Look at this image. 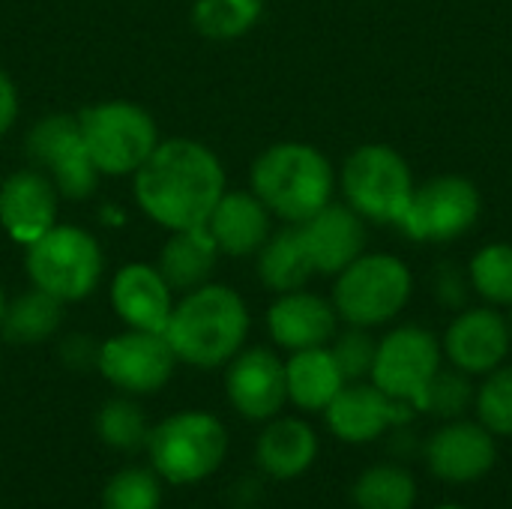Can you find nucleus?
<instances>
[{
  "label": "nucleus",
  "instance_id": "obj_27",
  "mask_svg": "<svg viewBox=\"0 0 512 509\" xmlns=\"http://www.w3.org/2000/svg\"><path fill=\"white\" fill-rule=\"evenodd\" d=\"M63 318V300L51 297L42 288H33L30 294L18 297L6 315H3V333L9 342L15 345H36L42 339H48Z\"/></svg>",
  "mask_w": 512,
  "mask_h": 509
},
{
  "label": "nucleus",
  "instance_id": "obj_4",
  "mask_svg": "<svg viewBox=\"0 0 512 509\" xmlns=\"http://www.w3.org/2000/svg\"><path fill=\"white\" fill-rule=\"evenodd\" d=\"M150 468L171 486H195L213 477L228 456V432L207 411H180L150 429Z\"/></svg>",
  "mask_w": 512,
  "mask_h": 509
},
{
  "label": "nucleus",
  "instance_id": "obj_16",
  "mask_svg": "<svg viewBox=\"0 0 512 509\" xmlns=\"http://www.w3.org/2000/svg\"><path fill=\"white\" fill-rule=\"evenodd\" d=\"M510 324L495 309H468L462 312L447 336L444 354L447 360L465 375H489L495 372L510 354Z\"/></svg>",
  "mask_w": 512,
  "mask_h": 509
},
{
  "label": "nucleus",
  "instance_id": "obj_37",
  "mask_svg": "<svg viewBox=\"0 0 512 509\" xmlns=\"http://www.w3.org/2000/svg\"><path fill=\"white\" fill-rule=\"evenodd\" d=\"M432 509H468V507H462V504H438V507H432Z\"/></svg>",
  "mask_w": 512,
  "mask_h": 509
},
{
  "label": "nucleus",
  "instance_id": "obj_2",
  "mask_svg": "<svg viewBox=\"0 0 512 509\" xmlns=\"http://www.w3.org/2000/svg\"><path fill=\"white\" fill-rule=\"evenodd\" d=\"M249 333V312L240 294L225 285H201L174 306L165 339L177 360L195 369H216L234 360Z\"/></svg>",
  "mask_w": 512,
  "mask_h": 509
},
{
  "label": "nucleus",
  "instance_id": "obj_39",
  "mask_svg": "<svg viewBox=\"0 0 512 509\" xmlns=\"http://www.w3.org/2000/svg\"><path fill=\"white\" fill-rule=\"evenodd\" d=\"M510 333H512V324H510Z\"/></svg>",
  "mask_w": 512,
  "mask_h": 509
},
{
  "label": "nucleus",
  "instance_id": "obj_32",
  "mask_svg": "<svg viewBox=\"0 0 512 509\" xmlns=\"http://www.w3.org/2000/svg\"><path fill=\"white\" fill-rule=\"evenodd\" d=\"M471 285L474 291L495 303V306H510L512 303V246L495 243L486 246L474 255L471 261Z\"/></svg>",
  "mask_w": 512,
  "mask_h": 509
},
{
  "label": "nucleus",
  "instance_id": "obj_31",
  "mask_svg": "<svg viewBox=\"0 0 512 509\" xmlns=\"http://www.w3.org/2000/svg\"><path fill=\"white\" fill-rule=\"evenodd\" d=\"M477 423L495 438H512V366H498L474 393Z\"/></svg>",
  "mask_w": 512,
  "mask_h": 509
},
{
  "label": "nucleus",
  "instance_id": "obj_10",
  "mask_svg": "<svg viewBox=\"0 0 512 509\" xmlns=\"http://www.w3.org/2000/svg\"><path fill=\"white\" fill-rule=\"evenodd\" d=\"M27 156L66 198L81 201L96 189L99 171L81 138L78 117L69 114L42 117L27 135Z\"/></svg>",
  "mask_w": 512,
  "mask_h": 509
},
{
  "label": "nucleus",
  "instance_id": "obj_12",
  "mask_svg": "<svg viewBox=\"0 0 512 509\" xmlns=\"http://www.w3.org/2000/svg\"><path fill=\"white\" fill-rule=\"evenodd\" d=\"M174 363L177 357L165 333L147 330L120 333L108 339L96 354V366L105 375V381L129 396H147L162 390L174 375Z\"/></svg>",
  "mask_w": 512,
  "mask_h": 509
},
{
  "label": "nucleus",
  "instance_id": "obj_8",
  "mask_svg": "<svg viewBox=\"0 0 512 509\" xmlns=\"http://www.w3.org/2000/svg\"><path fill=\"white\" fill-rule=\"evenodd\" d=\"M342 186L351 210L381 225H399L414 195L405 159L387 144H366L351 153L342 168Z\"/></svg>",
  "mask_w": 512,
  "mask_h": 509
},
{
  "label": "nucleus",
  "instance_id": "obj_5",
  "mask_svg": "<svg viewBox=\"0 0 512 509\" xmlns=\"http://www.w3.org/2000/svg\"><path fill=\"white\" fill-rule=\"evenodd\" d=\"M411 297V273L393 255H360L333 288V309L351 327H378L393 321Z\"/></svg>",
  "mask_w": 512,
  "mask_h": 509
},
{
  "label": "nucleus",
  "instance_id": "obj_30",
  "mask_svg": "<svg viewBox=\"0 0 512 509\" xmlns=\"http://www.w3.org/2000/svg\"><path fill=\"white\" fill-rule=\"evenodd\" d=\"M162 483L153 468H123L102 489V509H159Z\"/></svg>",
  "mask_w": 512,
  "mask_h": 509
},
{
  "label": "nucleus",
  "instance_id": "obj_13",
  "mask_svg": "<svg viewBox=\"0 0 512 509\" xmlns=\"http://www.w3.org/2000/svg\"><path fill=\"white\" fill-rule=\"evenodd\" d=\"M423 462L435 480L447 486H471L495 471L498 444L486 426L459 417L429 435L423 444Z\"/></svg>",
  "mask_w": 512,
  "mask_h": 509
},
{
  "label": "nucleus",
  "instance_id": "obj_38",
  "mask_svg": "<svg viewBox=\"0 0 512 509\" xmlns=\"http://www.w3.org/2000/svg\"><path fill=\"white\" fill-rule=\"evenodd\" d=\"M3 315H6V300H3V294H0V324H3Z\"/></svg>",
  "mask_w": 512,
  "mask_h": 509
},
{
  "label": "nucleus",
  "instance_id": "obj_26",
  "mask_svg": "<svg viewBox=\"0 0 512 509\" xmlns=\"http://www.w3.org/2000/svg\"><path fill=\"white\" fill-rule=\"evenodd\" d=\"M258 273H261L267 288L282 291V294L300 291L309 282L315 267H312V258L303 246L300 228H288L261 246Z\"/></svg>",
  "mask_w": 512,
  "mask_h": 509
},
{
  "label": "nucleus",
  "instance_id": "obj_1",
  "mask_svg": "<svg viewBox=\"0 0 512 509\" xmlns=\"http://www.w3.org/2000/svg\"><path fill=\"white\" fill-rule=\"evenodd\" d=\"M222 195L225 171L198 141L171 138L156 144L147 162L135 171V198L141 210L171 231L207 225Z\"/></svg>",
  "mask_w": 512,
  "mask_h": 509
},
{
  "label": "nucleus",
  "instance_id": "obj_9",
  "mask_svg": "<svg viewBox=\"0 0 512 509\" xmlns=\"http://www.w3.org/2000/svg\"><path fill=\"white\" fill-rule=\"evenodd\" d=\"M441 372V342L423 327H399L375 348L372 384L417 411L420 396Z\"/></svg>",
  "mask_w": 512,
  "mask_h": 509
},
{
  "label": "nucleus",
  "instance_id": "obj_14",
  "mask_svg": "<svg viewBox=\"0 0 512 509\" xmlns=\"http://www.w3.org/2000/svg\"><path fill=\"white\" fill-rule=\"evenodd\" d=\"M414 408L408 402H399L378 390L375 384H360L348 381L336 399L324 408L327 429L342 441V444H372L384 438L390 429L408 426L414 420Z\"/></svg>",
  "mask_w": 512,
  "mask_h": 509
},
{
  "label": "nucleus",
  "instance_id": "obj_25",
  "mask_svg": "<svg viewBox=\"0 0 512 509\" xmlns=\"http://www.w3.org/2000/svg\"><path fill=\"white\" fill-rule=\"evenodd\" d=\"M417 498V477L399 462L372 465L351 486V501L357 509H414Z\"/></svg>",
  "mask_w": 512,
  "mask_h": 509
},
{
  "label": "nucleus",
  "instance_id": "obj_15",
  "mask_svg": "<svg viewBox=\"0 0 512 509\" xmlns=\"http://www.w3.org/2000/svg\"><path fill=\"white\" fill-rule=\"evenodd\" d=\"M225 393L240 417L252 423H267L279 417L288 402L285 363L267 348L243 351L231 360V369L225 375Z\"/></svg>",
  "mask_w": 512,
  "mask_h": 509
},
{
  "label": "nucleus",
  "instance_id": "obj_23",
  "mask_svg": "<svg viewBox=\"0 0 512 509\" xmlns=\"http://www.w3.org/2000/svg\"><path fill=\"white\" fill-rule=\"evenodd\" d=\"M285 381H288V402H294L300 411L309 414H324V408L348 384L327 345L294 351V357L285 363Z\"/></svg>",
  "mask_w": 512,
  "mask_h": 509
},
{
  "label": "nucleus",
  "instance_id": "obj_35",
  "mask_svg": "<svg viewBox=\"0 0 512 509\" xmlns=\"http://www.w3.org/2000/svg\"><path fill=\"white\" fill-rule=\"evenodd\" d=\"M438 300L447 303V306H462L465 303V282L453 270V264L447 270H441V276H438Z\"/></svg>",
  "mask_w": 512,
  "mask_h": 509
},
{
  "label": "nucleus",
  "instance_id": "obj_19",
  "mask_svg": "<svg viewBox=\"0 0 512 509\" xmlns=\"http://www.w3.org/2000/svg\"><path fill=\"white\" fill-rule=\"evenodd\" d=\"M114 312L132 327L147 333H165L168 318L174 312L171 285L162 279L159 267L129 264L117 273L111 285Z\"/></svg>",
  "mask_w": 512,
  "mask_h": 509
},
{
  "label": "nucleus",
  "instance_id": "obj_6",
  "mask_svg": "<svg viewBox=\"0 0 512 509\" xmlns=\"http://www.w3.org/2000/svg\"><path fill=\"white\" fill-rule=\"evenodd\" d=\"M27 273L36 288L63 303L84 300L99 282L102 252L87 231L54 225L39 240L27 243Z\"/></svg>",
  "mask_w": 512,
  "mask_h": 509
},
{
  "label": "nucleus",
  "instance_id": "obj_34",
  "mask_svg": "<svg viewBox=\"0 0 512 509\" xmlns=\"http://www.w3.org/2000/svg\"><path fill=\"white\" fill-rule=\"evenodd\" d=\"M378 342L366 333V327H354L342 336H336V345L330 348L345 381H363L372 372Z\"/></svg>",
  "mask_w": 512,
  "mask_h": 509
},
{
  "label": "nucleus",
  "instance_id": "obj_18",
  "mask_svg": "<svg viewBox=\"0 0 512 509\" xmlns=\"http://www.w3.org/2000/svg\"><path fill=\"white\" fill-rule=\"evenodd\" d=\"M297 228L315 273H342L351 261L360 258L366 243V228L360 213L339 204H327Z\"/></svg>",
  "mask_w": 512,
  "mask_h": 509
},
{
  "label": "nucleus",
  "instance_id": "obj_17",
  "mask_svg": "<svg viewBox=\"0 0 512 509\" xmlns=\"http://www.w3.org/2000/svg\"><path fill=\"white\" fill-rule=\"evenodd\" d=\"M57 186L36 171H15L0 186V222L18 243H33L54 228Z\"/></svg>",
  "mask_w": 512,
  "mask_h": 509
},
{
  "label": "nucleus",
  "instance_id": "obj_21",
  "mask_svg": "<svg viewBox=\"0 0 512 509\" xmlns=\"http://www.w3.org/2000/svg\"><path fill=\"white\" fill-rule=\"evenodd\" d=\"M318 459V435L300 417H273L255 444L258 468L279 483L303 477Z\"/></svg>",
  "mask_w": 512,
  "mask_h": 509
},
{
  "label": "nucleus",
  "instance_id": "obj_7",
  "mask_svg": "<svg viewBox=\"0 0 512 509\" xmlns=\"http://www.w3.org/2000/svg\"><path fill=\"white\" fill-rule=\"evenodd\" d=\"M87 153L102 174H135L156 150V123L129 102H105L78 117Z\"/></svg>",
  "mask_w": 512,
  "mask_h": 509
},
{
  "label": "nucleus",
  "instance_id": "obj_29",
  "mask_svg": "<svg viewBox=\"0 0 512 509\" xmlns=\"http://www.w3.org/2000/svg\"><path fill=\"white\" fill-rule=\"evenodd\" d=\"M261 9V0H198L192 9V24L210 39H234L261 18Z\"/></svg>",
  "mask_w": 512,
  "mask_h": 509
},
{
  "label": "nucleus",
  "instance_id": "obj_28",
  "mask_svg": "<svg viewBox=\"0 0 512 509\" xmlns=\"http://www.w3.org/2000/svg\"><path fill=\"white\" fill-rule=\"evenodd\" d=\"M96 432H99L102 444H108L117 453H135V450L147 447V438H150L147 417L132 399L105 402L96 417Z\"/></svg>",
  "mask_w": 512,
  "mask_h": 509
},
{
  "label": "nucleus",
  "instance_id": "obj_20",
  "mask_svg": "<svg viewBox=\"0 0 512 509\" xmlns=\"http://www.w3.org/2000/svg\"><path fill=\"white\" fill-rule=\"evenodd\" d=\"M336 309L306 291H288L282 294L270 312H267V327L276 345L288 351H306V348H321L336 336Z\"/></svg>",
  "mask_w": 512,
  "mask_h": 509
},
{
  "label": "nucleus",
  "instance_id": "obj_3",
  "mask_svg": "<svg viewBox=\"0 0 512 509\" xmlns=\"http://www.w3.org/2000/svg\"><path fill=\"white\" fill-rule=\"evenodd\" d=\"M252 189L270 213L300 225L330 204L333 168L309 144H276L258 156Z\"/></svg>",
  "mask_w": 512,
  "mask_h": 509
},
{
  "label": "nucleus",
  "instance_id": "obj_24",
  "mask_svg": "<svg viewBox=\"0 0 512 509\" xmlns=\"http://www.w3.org/2000/svg\"><path fill=\"white\" fill-rule=\"evenodd\" d=\"M216 255H219V246L213 234L207 231V225L177 231L159 252V273L171 288H180V291L198 288L216 267Z\"/></svg>",
  "mask_w": 512,
  "mask_h": 509
},
{
  "label": "nucleus",
  "instance_id": "obj_11",
  "mask_svg": "<svg viewBox=\"0 0 512 509\" xmlns=\"http://www.w3.org/2000/svg\"><path fill=\"white\" fill-rule=\"evenodd\" d=\"M480 216V192L465 177H438L414 189L399 228L414 240L447 243L462 237Z\"/></svg>",
  "mask_w": 512,
  "mask_h": 509
},
{
  "label": "nucleus",
  "instance_id": "obj_33",
  "mask_svg": "<svg viewBox=\"0 0 512 509\" xmlns=\"http://www.w3.org/2000/svg\"><path fill=\"white\" fill-rule=\"evenodd\" d=\"M471 375L453 369V372H438L426 393L417 402V414H432L441 420H459L465 411L474 405V387L468 381Z\"/></svg>",
  "mask_w": 512,
  "mask_h": 509
},
{
  "label": "nucleus",
  "instance_id": "obj_22",
  "mask_svg": "<svg viewBox=\"0 0 512 509\" xmlns=\"http://www.w3.org/2000/svg\"><path fill=\"white\" fill-rule=\"evenodd\" d=\"M219 252L252 255L270 237V210L255 192H225L207 219Z\"/></svg>",
  "mask_w": 512,
  "mask_h": 509
},
{
  "label": "nucleus",
  "instance_id": "obj_36",
  "mask_svg": "<svg viewBox=\"0 0 512 509\" xmlns=\"http://www.w3.org/2000/svg\"><path fill=\"white\" fill-rule=\"evenodd\" d=\"M15 114H18V93L9 75L0 69V135L9 132V126L15 123Z\"/></svg>",
  "mask_w": 512,
  "mask_h": 509
}]
</instances>
